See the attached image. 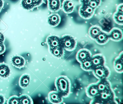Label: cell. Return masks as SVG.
Here are the masks:
<instances>
[{
	"label": "cell",
	"instance_id": "cell-1",
	"mask_svg": "<svg viewBox=\"0 0 123 104\" xmlns=\"http://www.w3.org/2000/svg\"><path fill=\"white\" fill-rule=\"evenodd\" d=\"M55 85L57 91L62 96L65 97L69 94L70 83L69 79L65 76H61L57 79Z\"/></svg>",
	"mask_w": 123,
	"mask_h": 104
},
{
	"label": "cell",
	"instance_id": "cell-2",
	"mask_svg": "<svg viewBox=\"0 0 123 104\" xmlns=\"http://www.w3.org/2000/svg\"><path fill=\"white\" fill-rule=\"evenodd\" d=\"M114 94L111 89L106 91L100 93V94L95 98H94V101L97 100L101 104H110L109 102L114 101Z\"/></svg>",
	"mask_w": 123,
	"mask_h": 104
},
{
	"label": "cell",
	"instance_id": "cell-3",
	"mask_svg": "<svg viewBox=\"0 0 123 104\" xmlns=\"http://www.w3.org/2000/svg\"><path fill=\"white\" fill-rule=\"evenodd\" d=\"M61 38V45L63 48L67 50H73L75 48L76 42L72 36L66 35Z\"/></svg>",
	"mask_w": 123,
	"mask_h": 104
},
{
	"label": "cell",
	"instance_id": "cell-4",
	"mask_svg": "<svg viewBox=\"0 0 123 104\" xmlns=\"http://www.w3.org/2000/svg\"><path fill=\"white\" fill-rule=\"evenodd\" d=\"M95 10L88 5H82L79 9V15L84 19H89L94 14Z\"/></svg>",
	"mask_w": 123,
	"mask_h": 104
},
{
	"label": "cell",
	"instance_id": "cell-5",
	"mask_svg": "<svg viewBox=\"0 0 123 104\" xmlns=\"http://www.w3.org/2000/svg\"><path fill=\"white\" fill-rule=\"evenodd\" d=\"M93 71L95 76L99 79L106 78L109 74L108 69L104 65L96 68Z\"/></svg>",
	"mask_w": 123,
	"mask_h": 104
},
{
	"label": "cell",
	"instance_id": "cell-6",
	"mask_svg": "<svg viewBox=\"0 0 123 104\" xmlns=\"http://www.w3.org/2000/svg\"><path fill=\"white\" fill-rule=\"evenodd\" d=\"M11 63L14 67L21 69L25 66L26 62L24 57L19 55H15L12 57Z\"/></svg>",
	"mask_w": 123,
	"mask_h": 104
},
{
	"label": "cell",
	"instance_id": "cell-7",
	"mask_svg": "<svg viewBox=\"0 0 123 104\" xmlns=\"http://www.w3.org/2000/svg\"><path fill=\"white\" fill-rule=\"evenodd\" d=\"M91 57L90 52L86 49H82L79 50L76 56L77 60L80 63L90 59Z\"/></svg>",
	"mask_w": 123,
	"mask_h": 104
},
{
	"label": "cell",
	"instance_id": "cell-8",
	"mask_svg": "<svg viewBox=\"0 0 123 104\" xmlns=\"http://www.w3.org/2000/svg\"><path fill=\"white\" fill-rule=\"evenodd\" d=\"M47 43L49 48L61 47V38L55 35L49 36L46 39Z\"/></svg>",
	"mask_w": 123,
	"mask_h": 104
},
{
	"label": "cell",
	"instance_id": "cell-9",
	"mask_svg": "<svg viewBox=\"0 0 123 104\" xmlns=\"http://www.w3.org/2000/svg\"><path fill=\"white\" fill-rule=\"evenodd\" d=\"M87 95L89 97L94 99L100 94L99 91L96 84H92L89 85L86 89Z\"/></svg>",
	"mask_w": 123,
	"mask_h": 104
},
{
	"label": "cell",
	"instance_id": "cell-10",
	"mask_svg": "<svg viewBox=\"0 0 123 104\" xmlns=\"http://www.w3.org/2000/svg\"><path fill=\"white\" fill-rule=\"evenodd\" d=\"M93 70L96 68L104 65L105 60L103 55H96L91 57Z\"/></svg>",
	"mask_w": 123,
	"mask_h": 104
},
{
	"label": "cell",
	"instance_id": "cell-11",
	"mask_svg": "<svg viewBox=\"0 0 123 104\" xmlns=\"http://www.w3.org/2000/svg\"><path fill=\"white\" fill-rule=\"evenodd\" d=\"M11 73L9 66L4 62L0 63V78L2 79L8 78Z\"/></svg>",
	"mask_w": 123,
	"mask_h": 104
},
{
	"label": "cell",
	"instance_id": "cell-12",
	"mask_svg": "<svg viewBox=\"0 0 123 104\" xmlns=\"http://www.w3.org/2000/svg\"><path fill=\"white\" fill-rule=\"evenodd\" d=\"M49 10L53 13H56L60 10L61 2L60 0H47Z\"/></svg>",
	"mask_w": 123,
	"mask_h": 104
},
{
	"label": "cell",
	"instance_id": "cell-13",
	"mask_svg": "<svg viewBox=\"0 0 123 104\" xmlns=\"http://www.w3.org/2000/svg\"><path fill=\"white\" fill-rule=\"evenodd\" d=\"M49 101L53 104H58L62 102V97L57 91H52L48 95Z\"/></svg>",
	"mask_w": 123,
	"mask_h": 104
},
{
	"label": "cell",
	"instance_id": "cell-14",
	"mask_svg": "<svg viewBox=\"0 0 123 104\" xmlns=\"http://www.w3.org/2000/svg\"><path fill=\"white\" fill-rule=\"evenodd\" d=\"M63 11L66 14H70L74 11V4L72 0H64L62 5Z\"/></svg>",
	"mask_w": 123,
	"mask_h": 104
},
{
	"label": "cell",
	"instance_id": "cell-15",
	"mask_svg": "<svg viewBox=\"0 0 123 104\" xmlns=\"http://www.w3.org/2000/svg\"><path fill=\"white\" fill-rule=\"evenodd\" d=\"M109 38L113 41H119L122 38V33L121 29L118 28H114L110 32Z\"/></svg>",
	"mask_w": 123,
	"mask_h": 104
},
{
	"label": "cell",
	"instance_id": "cell-16",
	"mask_svg": "<svg viewBox=\"0 0 123 104\" xmlns=\"http://www.w3.org/2000/svg\"><path fill=\"white\" fill-rule=\"evenodd\" d=\"M96 84L100 93L111 89L109 82L106 79H100V81Z\"/></svg>",
	"mask_w": 123,
	"mask_h": 104
},
{
	"label": "cell",
	"instance_id": "cell-17",
	"mask_svg": "<svg viewBox=\"0 0 123 104\" xmlns=\"http://www.w3.org/2000/svg\"><path fill=\"white\" fill-rule=\"evenodd\" d=\"M61 21L60 16L57 14H53L49 16L47 22L50 26L55 27L58 26Z\"/></svg>",
	"mask_w": 123,
	"mask_h": 104
},
{
	"label": "cell",
	"instance_id": "cell-18",
	"mask_svg": "<svg viewBox=\"0 0 123 104\" xmlns=\"http://www.w3.org/2000/svg\"><path fill=\"white\" fill-rule=\"evenodd\" d=\"M20 5L24 10L32 11L36 8L32 0H21Z\"/></svg>",
	"mask_w": 123,
	"mask_h": 104
},
{
	"label": "cell",
	"instance_id": "cell-19",
	"mask_svg": "<svg viewBox=\"0 0 123 104\" xmlns=\"http://www.w3.org/2000/svg\"><path fill=\"white\" fill-rule=\"evenodd\" d=\"M123 54L122 53L116 59L114 64L115 70L118 73L123 72Z\"/></svg>",
	"mask_w": 123,
	"mask_h": 104
},
{
	"label": "cell",
	"instance_id": "cell-20",
	"mask_svg": "<svg viewBox=\"0 0 123 104\" xmlns=\"http://www.w3.org/2000/svg\"><path fill=\"white\" fill-rule=\"evenodd\" d=\"M109 39V35L104 32L101 31L95 40L98 44L102 45L106 44Z\"/></svg>",
	"mask_w": 123,
	"mask_h": 104
},
{
	"label": "cell",
	"instance_id": "cell-21",
	"mask_svg": "<svg viewBox=\"0 0 123 104\" xmlns=\"http://www.w3.org/2000/svg\"><path fill=\"white\" fill-rule=\"evenodd\" d=\"M31 77L27 74H24L21 76L19 80V83L20 87L23 89L28 87L30 84Z\"/></svg>",
	"mask_w": 123,
	"mask_h": 104
},
{
	"label": "cell",
	"instance_id": "cell-22",
	"mask_svg": "<svg viewBox=\"0 0 123 104\" xmlns=\"http://www.w3.org/2000/svg\"><path fill=\"white\" fill-rule=\"evenodd\" d=\"M101 31V28L99 26H93L90 28L88 34L92 39L95 40Z\"/></svg>",
	"mask_w": 123,
	"mask_h": 104
},
{
	"label": "cell",
	"instance_id": "cell-23",
	"mask_svg": "<svg viewBox=\"0 0 123 104\" xmlns=\"http://www.w3.org/2000/svg\"><path fill=\"white\" fill-rule=\"evenodd\" d=\"M50 52L54 56L56 57L60 58L63 54V48L62 46L49 48Z\"/></svg>",
	"mask_w": 123,
	"mask_h": 104
},
{
	"label": "cell",
	"instance_id": "cell-24",
	"mask_svg": "<svg viewBox=\"0 0 123 104\" xmlns=\"http://www.w3.org/2000/svg\"><path fill=\"white\" fill-rule=\"evenodd\" d=\"M20 104H32L33 102L31 97L26 94H22L19 97Z\"/></svg>",
	"mask_w": 123,
	"mask_h": 104
},
{
	"label": "cell",
	"instance_id": "cell-25",
	"mask_svg": "<svg viewBox=\"0 0 123 104\" xmlns=\"http://www.w3.org/2000/svg\"><path fill=\"white\" fill-rule=\"evenodd\" d=\"M81 67L83 70L86 71L92 70V63L91 61V58L81 63Z\"/></svg>",
	"mask_w": 123,
	"mask_h": 104
},
{
	"label": "cell",
	"instance_id": "cell-26",
	"mask_svg": "<svg viewBox=\"0 0 123 104\" xmlns=\"http://www.w3.org/2000/svg\"><path fill=\"white\" fill-rule=\"evenodd\" d=\"M114 21L119 25H122L123 23V13L116 12L113 15Z\"/></svg>",
	"mask_w": 123,
	"mask_h": 104
},
{
	"label": "cell",
	"instance_id": "cell-27",
	"mask_svg": "<svg viewBox=\"0 0 123 104\" xmlns=\"http://www.w3.org/2000/svg\"><path fill=\"white\" fill-rule=\"evenodd\" d=\"M8 104H20L19 97L17 95H13L10 97L7 101Z\"/></svg>",
	"mask_w": 123,
	"mask_h": 104
},
{
	"label": "cell",
	"instance_id": "cell-28",
	"mask_svg": "<svg viewBox=\"0 0 123 104\" xmlns=\"http://www.w3.org/2000/svg\"><path fill=\"white\" fill-rule=\"evenodd\" d=\"M100 3L101 0H91L87 5L93 9H95L100 5Z\"/></svg>",
	"mask_w": 123,
	"mask_h": 104
},
{
	"label": "cell",
	"instance_id": "cell-29",
	"mask_svg": "<svg viewBox=\"0 0 123 104\" xmlns=\"http://www.w3.org/2000/svg\"><path fill=\"white\" fill-rule=\"evenodd\" d=\"M36 8L38 7L41 6L43 3L44 0H32Z\"/></svg>",
	"mask_w": 123,
	"mask_h": 104
},
{
	"label": "cell",
	"instance_id": "cell-30",
	"mask_svg": "<svg viewBox=\"0 0 123 104\" xmlns=\"http://www.w3.org/2000/svg\"><path fill=\"white\" fill-rule=\"evenodd\" d=\"M6 50V47L4 43L0 42V55L3 54Z\"/></svg>",
	"mask_w": 123,
	"mask_h": 104
},
{
	"label": "cell",
	"instance_id": "cell-31",
	"mask_svg": "<svg viewBox=\"0 0 123 104\" xmlns=\"http://www.w3.org/2000/svg\"><path fill=\"white\" fill-rule=\"evenodd\" d=\"M5 41V38L4 34L0 31V42L4 43Z\"/></svg>",
	"mask_w": 123,
	"mask_h": 104
},
{
	"label": "cell",
	"instance_id": "cell-32",
	"mask_svg": "<svg viewBox=\"0 0 123 104\" xmlns=\"http://www.w3.org/2000/svg\"><path fill=\"white\" fill-rule=\"evenodd\" d=\"M117 12L122 13H123V4H120V5L117 7Z\"/></svg>",
	"mask_w": 123,
	"mask_h": 104
},
{
	"label": "cell",
	"instance_id": "cell-33",
	"mask_svg": "<svg viewBox=\"0 0 123 104\" xmlns=\"http://www.w3.org/2000/svg\"><path fill=\"white\" fill-rule=\"evenodd\" d=\"M5 98L4 95L0 94V104H5Z\"/></svg>",
	"mask_w": 123,
	"mask_h": 104
},
{
	"label": "cell",
	"instance_id": "cell-34",
	"mask_svg": "<svg viewBox=\"0 0 123 104\" xmlns=\"http://www.w3.org/2000/svg\"><path fill=\"white\" fill-rule=\"evenodd\" d=\"M91 0H80V2L81 5H87Z\"/></svg>",
	"mask_w": 123,
	"mask_h": 104
},
{
	"label": "cell",
	"instance_id": "cell-35",
	"mask_svg": "<svg viewBox=\"0 0 123 104\" xmlns=\"http://www.w3.org/2000/svg\"><path fill=\"white\" fill-rule=\"evenodd\" d=\"M5 5V2L4 0H0V7L3 8Z\"/></svg>",
	"mask_w": 123,
	"mask_h": 104
},
{
	"label": "cell",
	"instance_id": "cell-36",
	"mask_svg": "<svg viewBox=\"0 0 123 104\" xmlns=\"http://www.w3.org/2000/svg\"><path fill=\"white\" fill-rule=\"evenodd\" d=\"M3 8H1V7H0V13H1V11H2V9Z\"/></svg>",
	"mask_w": 123,
	"mask_h": 104
}]
</instances>
